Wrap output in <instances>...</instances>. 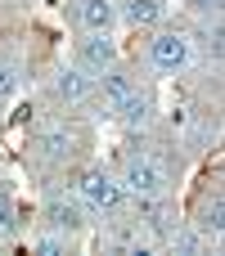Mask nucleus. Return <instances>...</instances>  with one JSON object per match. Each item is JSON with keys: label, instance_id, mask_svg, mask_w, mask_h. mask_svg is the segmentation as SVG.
Wrapping results in <instances>:
<instances>
[{"label": "nucleus", "instance_id": "4", "mask_svg": "<svg viewBox=\"0 0 225 256\" xmlns=\"http://www.w3.org/2000/svg\"><path fill=\"white\" fill-rule=\"evenodd\" d=\"M77 68H86V72H108V68H117V45L108 40V32H90V36L77 45Z\"/></svg>", "mask_w": 225, "mask_h": 256}, {"label": "nucleus", "instance_id": "1", "mask_svg": "<svg viewBox=\"0 0 225 256\" xmlns=\"http://www.w3.org/2000/svg\"><path fill=\"white\" fill-rule=\"evenodd\" d=\"M77 198H86V202L99 207V212H117V207L126 202V189H122V180H113L104 166H81V171H77Z\"/></svg>", "mask_w": 225, "mask_h": 256}, {"label": "nucleus", "instance_id": "13", "mask_svg": "<svg viewBox=\"0 0 225 256\" xmlns=\"http://www.w3.org/2000/svg\"><path fill=\"white\" fill-rule=\"evenodd\" d=\"M14 90H18V72H14V63H5V58H0V104H5Z\"/></svg>", "mask_w": 225, "mask_h": 256}, {"label": "nucleus", "instance_id": "15", "mask_svg": "<svg viewBox=\"0 0 225 256\" xmlns=\"http://www.w3.org/2000/svg\"><path fill=\"white\" fill-rule=\"evenodd\" d=\"M189 4H194L198 14H207V18H221V4H225V0H189Z\"/></svg>", "mask_w": 225, "mask_h": 256}, {"label": "nucleus", "instance_id": "12", "mask_svg": "<svg viewBox=\"0 0 225 256\" xmlns=\"http://www.w3.org/2000/svg\"><path fill=\"white\" fill-rule=\"evenodd\" d=\"M122 122H126V126H144V122H149V99H144L140 90L122 104Z\"/></svg>", "mask_w": 225, "mask_h": 256}, {"label": "nucleus", "instance_id": "7", "mask_svg": "<svg viewBox=\"0 0 225 256\" xmlns=\"http://www.w3.org/2000/svg\"><path fill=\"white\" fill-rule=\"evenodd\" d=\"M72 148H77V140H72V130H68V126H45V130L36 135V153H41V158H50V162L72 158Z\"/></svg>", "mask_w": 225, "mask_h": 256}, {"label": "nucleus", "instance_id": "16", "mask_svg": "<svg viewBox=\"0 0 225 256\" xmlns=\"http://www.w3.org/2000/svg\"><path fill=\"white\" fill-rule=\"evenodd\" d=\"M221 40H225V27H221V18L207 27V45H212V54H221Z\"/></svg>", "mask_w": 225, "mask_h": 256}, {"label": "nucleus", "instance_id": "11", "mask_svg": "<svg viewBox=\"0 0 225 256\" xmlns=\"http://www.w3.org/2000/svg\"><path fill=\"white\" fill-rule=\"evenodd\" d=\"M198 230H203V234H221V230H225V198H221V194H216V198L203 207V220H198Z\"/></svg>", "mask_w": 225, "mask_h": 256}, {"label": "nucleus", "instance_id": "14", "mask_svg": "<svg viewBox=\"0 0 225 256\" xmlns=\"http://www.w3.org/2000/svg\"><path fill=\"white\" fill-rule=\"evenodd\" d=\"M14 216H18V212H14V198L0 189V234H9V230H14Z\"/></svg>", "mask_w": 225, "mask_h": 256}, {"label": "nucleus", "instance_id": "5", "mask_svg": "<svg viewBox=\"0 0 225 256\" xmlns=\"http://www.w3.org/2000/svg\"><path fill=\"white\" fill-rule=\"evenodd\" d=\"M131 94H135L131 72H122V68L99 72V104H104V112H122V104H126Z\"/></svg>", "mask_w": 225, "mask_h": 256}, {"label": "nucleus", "instance_id": "10", "mask_svg": "<svg viewBox=\"0 0 225 256\" xmlns=\"http://www.w3.org/2000/svg\"><path fill=\"white\" fill-rule=\"evenodd\" d=\"M126 18L135 27H153L162 18V0H126Z\"/></svg>", "mask_w": 225, "mask_h": 256}, {"label": "nucleus", "instance_id": "6", "mask_svg": "<svg viewBox=\"0 0 225 256\" xmlns=\"http://www.w3.org/2000/svg\"><path fill=\"white\" fill-rule=\"evenodd\" d=\"M54 94H59L63 104H86V99H90V72H86V68H63V72L54 76Z\"/></svg>", "mask_w": 225, "mask_h": 256}, {"label": "nucleus", "instance_id": "8", "mask_svg": "<svg viewBox=\"0 0 225 256\" xmlns=\"http://www.w3.org/2000/svg\"><path fill=\"white\" fill-rule=\"evenodd\" d=\"M77 18L86 32H108L117 18V4L113 0H77Z\"/></svg>", "mask_w": 225, "mask_h": 256}, {"label": "nucleus", "instance_id": "9", "mask_svg": "<svg viewBox=\"0 0 225 256\" xmlns=\"http://www.w3.org/2000/svg\"><path fill=\"white\" fill-rule=\"evenodd\" d=\"M45 220H50L54 230H77V225H81V207H77V198L54 194V198L45 202Z\"/></svg>", "mask_w": 225, "mask_h": 256}, {"label": "nucleus", "instance_id": "2", "mask_svg": "<svg viewBox=\"0 0 225 256\" xmlns=\"http://www.w3.org/2000/svg\"><path fill=\"white\" fill-rule=\"evenodd\" d=\"M122 189L135 194V198H153L167 189V166L158 158H131L126 171H122Z\"/></svg>", "mask_w": 225, "mask_h": 256}, {"label": "nucleus", "instance_id": "3", "mask_svg": "<svg viewBox=\"0 0 225 256\" xmlns=\"http://www.w3.org/2000/svg\"><path fill=\"white\" fill-rule=\"evenodd\" d=\"M149 63L162 68V72H176L189 63V36L185 32H158L149 40Z\"/></svg>", "mask_w": 225, "mask_h": 256}]
</instances>
